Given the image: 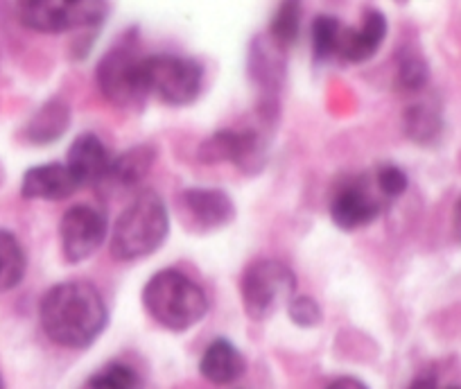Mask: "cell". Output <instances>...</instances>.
<instances>
[{"label": "cell", "instance_id": "obj_1", "mask_svg": "<svg viewBox=\"0 0 461 389\" xmlns=\"http://www.w3.org/2000/svg\"><path fill=\"white\" fill-rule=\"evenodd\" d=\"M43 333L66 348H86L106 329L109 311L100 290L86 281L50 287L39 306Z\"/></svg>", "mask_w": 461, "mask_h": 389}, {"label": "cell", "instance_id": "obj_2", "mask_svg": "<svg viewBox=\"0 0 461 389\" xmlns=\"http://www.w3.org/2000/svg\"><path fill=\"white\" fill-rule=\"evenodd\" d=\"M143 306L163 329L184 333L206 317L208 299L193 278L176 269H163L145 283Z\"/></svg>", "mask_w": 461, "mask_h": 389}, {"label": "cell", "instance_id": "obj_3", "mask_svg": "<svg viewBox=\"0 0 461 389\" xmlns=\"http://www.w3.org/2000/svg\"><path fill=\"white\" fill-rule=\"evenodd\" d=\"M170 233V213L157 193H140L115 220L111 254L118 260L148 258L161 249Z\"/></svg>", "mask_w": 461, "mask_h": 389}, {"label": "cell", "instance_id": "obj_4", "mask_svg": "<svg viewBox=\"0 0 461 389\" xmlns=\"http://www.w3.org/2000/svg\"><path fill=\"white\" fill-rule=\"evenodd\" d=\"M95 79L102 97L125 112H139L149 95L145 57L131 41L118 43L102 57L95 68Z\"/></svg>", "mask_w": 461, "mask_h": 389}, {"label": "cell", "instance_id": "obj_5", "mask_svg": "<svg viewBox=\"0 0 461 389\" xmlns=\"http://www.w3.org/2000/svg\"><path fill=\"white\" fill-rule=\"evenodd\" d=\"M296 278L285 263L274 258L254 260L245 269L240 281V294L245 312L256 321L269 320L281 308L294 299Z\"/></svg>", "mask_w": 461, "mask_h": 389}, {"label": "cell", "instance_id": "obj_6", "mask_svg": "<svg viewBox=\"0 0 461 389\" xmlns=\"http://www.w3.org/2000/svg\"><path fill=\"white\" fill-rule=\"evenodd\" d=\"M145 79L149 95L166 104L184 107L194 103L203 86V66L197 59L176 55L145 57Z\"/></svg>", "mask_w": 461, "mask_h": 389}, {"label": "cell", "instance_id": "obj_7", "mask_svg": "<svg viewBox=\"0 0 461 389\" xmlns=\"http://www.w3.org/2000/svg\"><path fill=\"white\" fill-rule=\"evenodd\" d=\"M109 7L104 3H84V0H28L19 5V19L34 32H70V30L91 28L104 21Z\"/></svg>", "mask_w": 461, "mask_h": 389}, {"label": "cell", "instance_id": "obj_8", "mask_svg": "<svg viewBox=\"0 0 461 389\" xmlns=\"http://www.w3.org/2000/svg\"><path fill=\"white\" fill-rule=\"evenodd\" d=\"M265 154H267V145L260 131L245 130H221L208 136L202 145H199L197 158L208 166L215 163H236L242 172L254 175V172L263 170Z\"/></svg>", "mask_w": 461, "mask_h": 389}, {"label": "cell", "instance_id": "obj_9", "mask_svg": "<svg viewBox=\"0 0 461 389\" xmlns=\"http://www.w3.org/2000/svg\"><path fill=\"white\" fill-rule=\"evenodd\" d=\"M384 209V197L374 181L353 179L341 184L330 200V218L344 231L369 227Z\"/></svg>", "mask_w": 461, "mask_h": 389}, {"label": "cell", "instance_id": "obj_10", "mask_svg": "<svg viewBox=\"0 0 461 389\" xmlns=\"http://www.w3.org/2000/svg\"><path fill=\"white\" fill-rule=\"evenodd\" d=\"M59 238L66 260L68 263H84L104 245V215L86 204L70 206L59 222Z\"/></svg>", "mask_w": 461, "mask_h": 389}, {"label": "cell", "instance_id": "obj_11", "mask_svg": "<svg viewBox=\"0 0 461 389\" xmlns=\"http://www.w3.org/2000/svg\"><path fill=\"white\" fill-rule=\"evenodd\" d=\"M181 215L190 231L211 233L236 218V206L224 190L188 188L181 193Z\"/></svg>", "mask_w": 461, "mask_h": 389}, {"label": "cell", "instance_id": "obj_12", "mask_svg": "<svg viewBox=\"0 0 461 389\" xmlns=\"http://www.w3.org/2000/svg\"><path fill=\"white\" fill-rule=\"evenodd\" d=\"M387 39V16L380 10H366L360 28H344L339 46V59L351 64H365L383 48Z\"/></svg>", "mask_w": 461, "mask_h": 389}, {"label": "cell", "instance_id": "obj_13", "mask_svg": "<svg viewBox=\"0 0 461 389\" xmlns=\"http://www.w3.org/2000/svg\"><path fill=\"white\" fill-rule=\"evenodd\" d=\"M111 154L95 134H79L73 140L66 157V167L75 176L77 185L102 184L111 167Z\"/></svg>", "mask_w": 461, "mask_h": 389}, {"label": "cell", "instance_id": "obj_14", "mask_svg": "<svg viewBox=\"0 0 461 389\" xmlns=\"http://www.w3.org/2000/svg\"><path fill=\"white\" fill-rule=\"evenodd\" d=\"M77 181L70 170L61 163H46V166L30 167L21 181V194L25 200L59 202L70 197L77 190Z\"/></svg>", "mask_w": 461, "mask_h": 389}, {"label": "cell", "instance_id": "obj_15", "mask_svg": "<svg viewBox=\"0 0 461 389\" xmlns=\"http://www.w3.org/2000/svg\"><path fill=\"white\" fill-rule=\"evenodd\" d=\"M199 371H202V375L208 383L230 384L236 383L238 378H242V374L247 371V360L238 351L236 344L220 338L208 344V348L203 351L202 362H199Z\"/></svg>", "mask_w": 461, "mask_h": 389}, {"label": "cell", "instance_id": "obj_16", "mask_svg": "<svg viewBox=\"0 0 461 389\" xmlns=\"http://www.w3.org/2000/svg\"><path fill=\"white\" fill-rule=\"evenodd\" d=\"M154 161H157V149L152 145H134L122 157L111 161L102 184L111 185V188H134L148 176Z\"/></svg>", "mask_w": 461, "mask_h": 389}, {"label": "cell", "instance_id": "obj_17", "mask_svg": "<svg viewBox=\"0 0 461 389\" xmlns=\"http://www.w3.org/2000/svg\"><path fill=\"white\" fill-rule=\"evenodd\" d=\"M70 125V107L55 97V100H48L41 109H37L32 118L28 121V125L23 127V139L32 145H48L55 143L57 139L66 134Z\"/></svg>", "mask_w": 461, "mask_h": 389}, {"label": "cell", "instance_id": "obj_18", "mask_svg": "<svg viewBox=\"0 0 461 389\" xmlns=\"http://www.w3.org/2000/svg\"><path fill=\"white\" fill-rule=\"evenodd\" d=\"M28 258L19 238L7 229H0V294L10 292L23 281Z\"/></svg>", "mask_w": 461, "mask_h": 389}, {"label": "cell", "instance_id": "obj_19", "mask_svg": "<svg viewBox=\"0 0 461 389\" xmlns=\"http://www.w3.org/2000/svg\"><path fill=\"white\" fill-rule=\"evenodd\" d=\"M402 125H405V134L410 136L414 143L420 145L434 143L443 130L441 113H438L437 107H432V104L428 103H416L411 104V107H407Z\"/></svg>", "mask_w": 461, "mask_h": 389}, {"label": "cell", "instance_id": "obj_20", "mask_svg": "<svg viewBox=\"0 0 461 389\" xmlns=\"http://www.w3.org/2000/svg\"><path fill=\"white\" fill-rule=\"evenodd\" d=\"M301 34V5L299 3H283L269 23V43L285 52L296 43Z\"/></svg>", "mask_w": 461, "mask_h": 389}, {"label": "cell", "instance_id": "obj_21", "mask_svg": "<svg viewBox=\"0 0 461 389\" xmlns=\"http://www.w3.org/2000/svg\"><path fill=\"white\" fill-rule=\"evenodd\" d=\"M346 25H341L335 16H317L312 23V52L317 61L339 59L341 34Z\"/></svg>", "mask_w": 461, "mask_h": 389}, {"label": "cell", "instance_id": "obj_22", "mask_svg": "<svg viewBox=\"0 0 461 389\" xmlns=\"http://www.w3.org/2000/svg\"><path fill=\"white\" fill-rule=\"evenodd\" d=\"M82 389H143V380L134 366L125 362H109L91 375Z\"/></svg>", "mask_w": 461, "mask_h": 389}, {"label": "cell", "instance_id": "obj_23", "mask_svg": "<svg viewBox=\"0 0 461 389\" xmlns=\"http://www.w3.org/2000/svg\"><path fill=\"white\" fill-rule=\"evenodd\" d=\"M398 88H402L405 93H419L423 91L425 84L429 79V68L425 64V59L416 52H407L398 61Z\"/></svg>", "mask_w": 461, "mask_h": 389}, {"label": "cell", "instance_id": "obj_24", "mask_svg": "<svg viewBox=\"0 0 461 389\" xmlns=\"http://www.w3.org/2000/svg\"><path fill=\"white\" fill-rule=\"evenodd\" d=\"M374 184L384 200H396V197H401V194L407 190L410 179H407V175L401 170V167L387 163V166H380L378 170H375Z\"/></svg>", "mask_w": 461, "mask_h": 389}, {"label": "cell", "instance_id": "obj_25", "mask_svg": "<svg viewBox=\"0 0 461 389\" xmlns=\"http://www.w3.org/2000/svg\"><path fill=\"white\" fill-rule=\"evenodd\" d=\"M287 312H290V320L301 329H312L321 321V308L312 297H294L287 303Z\"/></svg>", "mask_w": 461, "mask_h": 389}, {"label": "cell", "instance_id": "obj_26", "mask_svg": "<svg viewBox=\"0 0 461 389\" xmlns=\"http://www.w3.org/2000/svg\"><path fill=\"white\" fill-rule=\"evenodd\" d=\"M328 389H369V387H366L362 380L348 378V375H346V378H337L335 383L328 384Z\"/></svg>", "mask_w": 461, "mask_h": 389}, {"label": "cell", "instance_id": "obj_27", "mask_svg": "<svg viewBox=\"0 0 461 389\" xmlns=\"http://www.w3.org/2000/svg\"><path fill=\"white\" fill-rule=\"evenodd\" d=\"M452 233H455L456 242H461V200L456 202L455 215H452Z\"/></svg>", "mask_w": 461, "mask_h": 389}, {"label": "cell", "instance_id": "obj_28", "mask_svg": "<svg viewBox=\"0 0 461 389\" xmlns=\"http://www.w3.org/2000/svg\"><path fill=\"white\" fill-rule=\"evenodd\" d=\"M410 389H437V383L429 375H423V378H416L414 383L410 384Z\"/></svg>", "mask_w": 461, "mask_h": 389}, {"label": "cell", "instance_id": "obj_29", "mask_svg": "<svg viewBox=\"0 0 461 389\" xmlns=\"http://www.w3.org/2000/svg\"><path fill=\"white\" fill-rule=\"evenodd\" d=\"M0 389H5V384H3V378H0Z\"/></svg>", "mask_w": 461, "mask_h": 389}, {"label": "cell", "instance_id": "obj_30", "mask_svg": "<svg viewBox=\"0 0 461 389\" xmlns=\"http://www.w3.org/2000/svg\"><path fill=\"white\" fill-rule=\"evenodd\" d=\"M450 389H461V387H450Z\"/></svg>", "mask_w": 461, "mask_h": 389}]
</instances>
